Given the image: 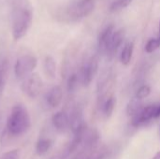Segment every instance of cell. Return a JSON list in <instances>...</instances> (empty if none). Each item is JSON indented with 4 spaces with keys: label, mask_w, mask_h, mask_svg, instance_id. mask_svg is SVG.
Here are the masks:
<instances>
[{
    "label": "cell",
    "mask_w": 160,
    "mask_h": 159,
    "mask_svg": "<svg viewBox=\"0 0 160 159\" xmlns=\"http://www.w3.org/2000/svg\"><path fill=\"white\" fill-rule=\"evenodd\" d=\"M34 16V8L29 0H12L11 32L15 40L21 39L28 32Z\"/></svg>",
    "instance_id": "obj_1"
},
{
    "label": "cell",
    "mask_w": 160,
    "mask_h": 159,
    "mask_svg": "<svg viewBox=\"0 0 160 159\" xmlns=\"http://www.w3.org/2000/svg\"><path fill=\"white\" fill-rule=\"evenodd\" d=\"M30 125L31 119L27 109L21 104L15 105L7 123L8 133L14 137L21 136L30 128Z\"/></svg>",
    "instance_id": "obj_2"
},
{
    "label": "cell",
    "mask_w": 160,
    "mask_h": 159,
    "mask_svg": "<svg viewBox=\"0 0 160 159\" xmlns=\"http://www.w3.org/2000/svg\"><path fill=\"white\" fill-rule=\"evenodd\" d=\"M95 0H78L64 10L63 17L71 22L79 21L90 15L95 9Z\"/></svg>",
    "instance_id": "obj_3"
},
{
    "label": "cell",
    "mask_w": 160,
    "mask_h": 159,
    "mask_svg": "<svg viewBox=\"0 0 160 159\" xmlns=\"http://www.w3.org/2000/svg\"><path fill=\"white\" fill-rule=\"evenodd\" d=\"M38 64L37 58L30 54H24L20 56L14 67V72L18 79H23L32 74Z\"/></svg>",
    "instance_id": "obj_4"
},
{
    "label": "cell",
    "mask_w": 160,
    "mask_h": 159,
    "mask_svg": "<svg viewBox=\"0 0 160 159\" xmlns=\"http://www.w3.org/2000/svg\"><path fill=\"white\" fill-rule=\"evenodd\" d=\"M98 68V62L97 57L93 56L87 59L81 68V82L83 85L87 86L91 83L94 77L96 76Z\"/></svg>",
    "instance_id": "obj_5"
},
{
    "label": "cell",
    "mask_w": 160,
    "mask_h": 159,
    "mask_svg": "<svg viewBox=\"0 0 160 159\" xmlns=\"http://www.w3.org/2000/svg\"><path fill=\"white\" fill-rule=\"evenodd\" d=\"M42 80L38 74H30L27 76L23 82L22 89L26 95L32 98L37 97L42 90Z\"/></svg>",
    "instance_id": "obj_6"
},
{
    "label": "cell",
    "mask_w": 160,
    "mask_h": 159,
    "mask_svg": "<svg viewBox=\"0 0 160 159\" xmlns=\"http://www.w3.org/2000/svg\"><path fill=\"white\" fill-rule=\"evenodd\" d=\"M155 111H156V104L143 107L137 114L131 117V125L135 127H139L154 120Z\"/></svg>",
    "instance_id": "obj_7"
},
{
    "label": "cell",
    "mask_w": 160,
    "mask_h": 159,
    "mask_svg": "<svg viewBox=\"0 0 160 159\" xmlns=\"http://www.w3.org/2000/svg\"><path fill=\"white\" fill-rule=\"evenodd\" d=\"M124 38H125V33L123 30L120 29V30H117L114 32V34L112 35V37L110 41V44L108 46L107 52H106V54L110 58H112L116 55L119 48L123 44Z\"/></svg>",
    "instance_id": "obj_8"
},
{
    "label": "cell",
    "mask_w": 160,
    "mask_h": 159,
    "mask_svg": "<svg viewBox=\"0 0 160 159\" xmlns=\"http://www.w3.org/2000/svg\"><path fill=\"white\" fill-rule=\"evenodd\" d=\"M115 30L113 25H108L101 33L98 37V50L102 53H106L110 41L114 34Z\"/></svg>",
    "instance_id": "obj_9"
},
{
    "label": "cell",
    "mask_w": 160,
    "mask_h": 159,
    "mask_svg": "<svg viewBox=\"0 0 160 159\" xmlns=\"http://www.w3.org/2000/svg\"><path fill=\"white\" fill-rule=\"evenodd\" d=\"M52 125L59 132H65L70 127V120L68 114L64 112H58L52 116Z\"/></svg>",
    "instance_id": "obj_10"
},
{
    "label": "cell",
    "mask_w": 160,
    "mask_h": 159,
    "mask_svg": "<svg viewBox=\"0 0 160 159\" xmlns=\"http://www.w3.org/2000/svg\"><path fill=\"white\" fill-rule=\"evenodd\" d=\"M63 98V92L60 86H53L46 95V102L51 108H57Z\"/></svg>",
    "instance_id": "obj_11"
},
{
    "label": "cell",
    "mask_w": 160,
    "mask_h": 159,
    "mask_svg": "<svg viewBox=\"0 0 160 159\" xmlns=\"http://www.w3.org/2000/svg\"><path fill=\"white\" fill-rule=\"evenodd\" d=\"M133 51H134V44L131 41H128L127 43H125L122 52H121V55H120V59H121V63L125 66H128L131 59H132V55H133Z\"/></svg>",
    "instance_id": "obj_12"
},
{
    "label": "cell",
    "mask_w": 160,
    "mask_h": 159,
    "mask_svg": "<svg viewBox=\"0 0 160 159\" xmlns=\"http://www.w3.org/2000/svg\"><path fill=\"white\" fill-rule=\"evenodd\" d=\"M52 142L48 138H41L36 142V153L38 156L46 154L52 147Z\"/></svg>",
    "instance_id": "obj_13"
},
{
    "label": "cell",
    "mask_w": 160,
    "mask_h": 159,
    "mask_svg": "<svg viewBox=\"0 0 160 159\" xmlns=\"http://www.w3.org/2000/svg\"><path fill=\"white\" fill-rule=\"evenodd\" d=\"M44 71L49 78H55L56 75V63L52 56H47L44 60Z\"/></svg>",
    "instance_id": "obj_14"
},
{
    "label": "cell",
    "mask_w": 160,
    "mask_h": 159,
    "mask_svg": "<svg viewBox=\"0 0 160 159\" xmlns=\"http://www.w3.org/2000/svg\"><path fill=\"white\" fill-rule=\"evenodd\" d=\"M115 105H116V99L113 96H111L106 99L103 105V113L106 118H109L112 116L115 109Z\"/></svg>",
    "instance_id": "obj_15"
},
{
    "label": "cell",
    "mask_w": 160,
    "mask_h": 159,
    "mask_svg": "<svg viewBox=\"0 0 160 159\" xmlns=\"http://www.w3.org/2000/svg\"><path fill=\"white\" fill-rule=\"evenodd\" d=\"M140 101L141 100H138L137 98H135V99L131 100L128 103V105L127 107V113H128V116L133 117L135 114H137L143 108L142 105V103Z\"/></svg>",
    "instance_id": "obj_16"
},
{
    "label": "cell",
    "mask_w": 160,
    "mask_h": 159,
    "mask_svg": "<svg viewBox=\"0 0 160 159\" xmlns=\"http://www.w3.org/2000/svg\"><path fill=\"white\" fill-rule=\"evenodd\" d=\"M132 0H116L114 1L111 7H110V10L112 12H116V11H119L127 7H128L130 4H131Z\"/></svg>",
    "instance_id": "obj_17"
},
{
    "label": "cell",
    "mask_w": 160,
    "mask_h": 159,
    "mask_svg": "<svg viewBox=\"0 0 160 159\" xmlns=\"http://www.w3.org/2000/svg\"><path fill=\"white\" fill-rule=\"evenodd\" d=\"M151 93V88L149 85L147 84H143L141 87L138 88V90L136 91V95H135V98H137L138 100H142L143 98L147 97Z\"/></svg>",
    "instance_id": "obj_18"
},
{
    "label": "cell",
    "mask_w": 160,
    "mask_h": 159,
    "mask_svg": "<svg viewBox=\"0 0 160 159\" xmlns=\"http://www.w3.org/2000/svg\"><path fill=\"white\" fill-rule=\"evenodd\" d=\"M160 47V38H151L145 45V52L147 53H152Z\"/></svg>",
    "instance_id": "obj_19"
},
{
    "label": "cell",
    "mask_w": 160,
    "mask_h": 159,
    "mask_svg": "<svg viewBox=\"0 0 160 159\" xmlns=\"http://www.w3.org/2000/svg\"><path fill=\"white\" fill-rule=\"evenodd\" d=\"M78 81H79V79H78V76L76 74H71L68 77V84H67L68 92H73L76 89V87L78 85Z\"/></svg>",
    "instance_id": "obj_20"
},
{
    "label": "cell",
    "mask_w": 160,
    "mask_h": 159,
    "mask_svg": "<svg viewBox=\"0 0 160 159\" xmlns=\"http://www.w3.org/2000/svg\"><path fill=\"white\" fill-rule=\"evenodd\" d=\"M20 154L18 150H11L9 152L5 153L0 159H19Z\"/></svg>",
    "instance_id": "obj_21"
},
{
    "label": "cell",
    "mask_w": 160,
    "mask_h": 159,
    "mask_svg": "<svg viewBox=\"0 0 160 159\" xmlns=\"http://www.w3.org/2000/svg\"><path fill=\"white\" fill-rule=\"evenodd\" d=\"M5 67L3 66H0V91L3 90L5 85Z\"/></svg>",
    "instance_id": "obj_22"
},
{
    "label": "cell",
    "mask_w": 160,
    "mask_h": 159,
    "mask_svg": "<svg viewBox=\"0 0 160 159\" xmlns=\"http://www.w3.org/2000/svg\"><path fill=\"white\" fill-rule=\"evenodd\" d=\"M160 118V104L156 105V111H155V119Z\"/></svg>",
    "instance_id": "obj_23"
},
{
    "label": "cell",
    "mask_w": 160,
    "mask_h": 159,
    "mask_svg": "<svg viewBox=\"0 0 160 159\" xmlns=\"http://www.w3.org/2000/svg\"><path fill=\"white\" fill-rule=\"evenodd\" d=\"M152 159H160V151L159 152H158V153L155 155V157H154Z\"/></svg>",
    "instance_id": "obj_24"
},
{
    "label": "cell",
    "mask_w": 160,
    "mask_h": 159,
    "mask_svg": "<svg viewBox=\"0 0 160 159\" xmlns=\"http://www.w3.org/2000/svg\"><path fill=\"white\" fill-rule=\"evenodd\" d=\"M73 159H89L88 157H75Z\"/></svg>",
    "instance_id": "obj_25"
},
{
    "label": "cell",
    "mask_w": 160,
    "mask_h": 159,
    "mask_svg": "<svg viewBox=\"0 0 160 159\" xmlns=\"http://www.w3.org/2000/svg\"><path fill=\"white\" fill-rule=\"evenodd\" d=\"M158 31H159V37H158V38H160V22H159V30H158Z\"/></svg>",
    "instance_id": "obj_26"
}]
</instances>
